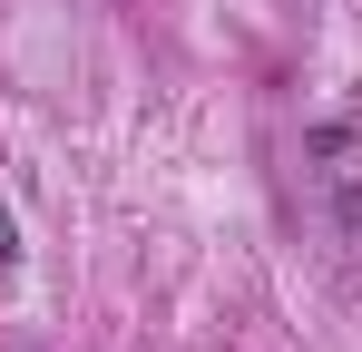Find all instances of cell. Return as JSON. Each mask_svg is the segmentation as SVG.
Wrapping results in <instances>:
<instances>
[{
	"label": "cell",
	"instance_id": "cell-2",
	"mask_svg": "<svg viewBox=\"0 0 362 352\" xmlns=\"http://www.w3.org/2000/svg\"><path fill=\"white\" fill-rule=\"evenodd\" d=\"M20 264V225H10V206H0V274Z\"/></svg>",
	"mask_w": 362,
	"mask_h": 352
},
{
	"label": "cell",
	"instance_id": "cell-1",
	"mask_svg": "<svg viewBox=\"0 0 362 352\" xmlns=\"http://www.w3.org/2000/svg\"><path fill=\"white\" fill-rule=\"evenodd\" d=\"M333 216H343V225L362 235V176H343V196H333Z\"/></svg>",
	"mask_w": 362,
	"mask_h": 352
}]
</instances>
